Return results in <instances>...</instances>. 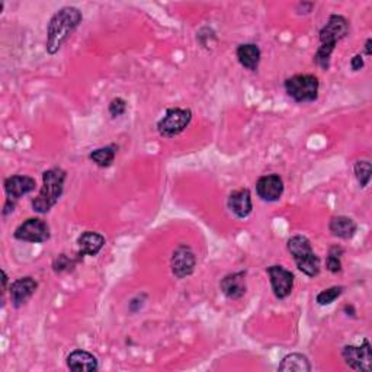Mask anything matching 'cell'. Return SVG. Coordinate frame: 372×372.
Segmentation results:
<instances>
[{
  "mask_svg": "<svg viewBox=\"0 0 372 372\" xmlns=\"http://www.w3.org/2000/svg\"><path fill=\"white\" fill-rule=\"evenodd\" d=\"M83 22V13L74 6H64L51 17L47 26V52L57 54Z\"/></svg>",
  "mask_w": 372,
  "mask_h": 372,
  "instance_id": "obj_1",
  "label": "cell"
},
{
  "mask_svg": "<svg viewBox=\"0 0 372 372\" xmlns=\"http://www.w3.org/2000/svg\"><path fill=\"white\" fill-rule=\"evenodd\" d=\"M349 21L342 15H330L326 25L320 30L318 39H320V47L314 54V61L323 70L330 69V59L339 41L349 34Z\"/></svg>",
  "mask_w": 372,
  "mask_h": 372,
  "instance_id": "obj_2",
  "label": "cell"
},
{
  "mask_svg": "<svg viewBox=\"0 0 372 372\" xmlns=\"http://www.w3.org/2000/svg\"><path fill=\"white\" fill-rule=\"evenodd\" d=\"M68 172L61 167H51L43 174L41 191L32 199V209L38 214H47L60 201L64 192Z\"/></svg>",
  "mask_w": 372,
  "mask_h": 372,
  "instance_id": "obj_3",
  "label": "cell"
},
{
  "mask_svg": "<svg viewBox=\"0 0 372 372\" xmlns=\"http://www.w3.org/2000/svg\"><path fill=\"white\" fill-rule=\"evenodd\" d=\"M287 249L289 251V255L294 259L297 268L309 278H316L320 273L322 265L320 259L314 254L311 242L305 236H294L291 237Z\"/></svg>",
  "mask_w": 372,
  "mask_h": 372,
  "instance_id": "obj_4",
  "label": "cell"
},
{
  "mask_svg": "<svg viewBox=\"0 0 372 372\" xmlns=\"http://www.w3.org/2000/svg\"><path fill=\"white\" fill-rule=\"evenodd\" d=\"M287 95L297 103H310L318 98L320 82L314 74H296L284 82Z\"/></svg>",
  "mask_w": 372,
  "mask_h": 372,
  "instance_id": "obj_5",
  "label": "cell"
},
{
  "mask_svg": "<svg viewBox=\"0 0 372 372\" xmlns=\"http://www.w3.org/2000/svg\"><path fill=\"white\" fill-rule=\"evenodd\" d=\"M192 121V111L188 108H169L158 119L157 131L165 138H174L189 127Z\"/></svg>",
  "mask_w": 372,
  "mask_h": 372,
  "instance_id": "obj_6",
  "label": "cell"
},
{
  "mask_svg": "<svg viewBox=\"0 0 372 372\" xmlns=\"http://www.w3.org/2000/svg\"><path fill=\"white\" fill-rule=\"evenodd\" d=\"M13 237L19 242L41 245L50 240L51 230H50V225L44 220L28 218L21 225H18V229L15 230V233H13Z\"/></svg>",
  "mask_w": 372,
  "mask_h": 372,
  "instance_id": "obj_7",
  "label": "cell"
},
{
  "mask_svg": "<svg viewBox=\"0 0 372 372\" xmlns=\"http://www.w3.org/2000/svg\"><path fill=\"white\" fill-rule=\"evenodd\" d=\"M342 358L344 364L353 371L369 372L372 369V348L368 339H364L361 347H355V344L343 347Z\"/></svg>",
  "mask_w": 372,
  "mask_h": 372,
  "instance_id": "obj_8",
  "label": "cell"
},
{
  "mask_svg": "<svg viewBox=\"0 0 372 372\" xmlns=\"http://www.w3.org/2000/svg\"><path fill=\"white\" fill-rule=\"evenodd\" d=\"M196 268V256L188 245H179L170 258V269L178 279L191 276Z\"/></svg>",
  "mask_w": 372,
  "mask_h": 372,
  "instance_id": "obj_9",
  "label": "cell"
},
{
  "mask_svg": "<svg viewBox=\"0 0 372 372\" xmlns=\"http://www.w3.org/2000/svg\"><path fill=\"white\" fill-rule=\"evenodd\" d=\"M272 292L278 300H285L291 296L292 289H294V281L296 276L291 271L285 269L281 265H273L267 269Z\"/></svg>",
  "mask_w": 372,
  "mask_h": 372,
  "instance_id": "obj_10",
  "label": "cell"
},
{
  "mask_svg": "<svg viewBox=\"0 0 372 372\" xmlns=\"http://www.w3.org/2000/svg\"><path fill=\"white\" fill-rule=\"evenodd\" d=\"M285 186L282 178L272 174L260 176L256 182V194L265 203H276L284 195Z\"/></svg>",
  "mask_w": 372,
  "mask_h": 372,
  "instance_id": "obj_11",
  "label": "cell"
},
{
  "mask_svg": "<svg viewBox=\"0 0 372 372\" xmlns=\"http://www.w3.org/2000/svg\"><path fill=\"white\" fill-rule=\"evenodd\" d=\"M38 288V282L32 276H22L10 285V301L15 309H21L28 302Z\"/></svg>",
  "mask_w": 372,
  "mask_h": 372,
  "instance_id": "obj_12",
  "label": "cell"
},
{
  "mask_svg": "<svg viewBox=\"0 0 372 372\" xmlns=\"http://www.w3.org/2000/svg\"><path fill=\"white\" fill-rule=\"evenodd\" d=\"M5 194L6 199H10V201H19V199L25 195H30L37 189V180L31 176H25V175H15L10 176L5 180Z\"/></svg>",
  "mask_w": 372,
  "mask_h": 372,
  "instance_id": "obj_13",
  "label": "cell"
},
{
  "mask_svg": "<svg viewBox=\"0 0 372 372\" xmlns=\"http://www.w3.org/2000/svg\"><path fill=\"white\" fill-rule=\"evenodd\" d=\"M246 275V271L225 275L220 282V289L223 294L229 300H240L242 297H245L247 291Z\"/></svg>",
  "mask_w": 372,
  "mask_h": 372,
  "instance_id": "obj_14",
  "label": "cell"
},
{
  "mask_svg": "<svg viewBox=\"0 0 372 372\" xmlns=\"http://www.w3.org/2000/svg\"><path fill=\"white\" fill-rule=\"evenodd\" d=\"M227 207L237 218H247L254 211V203H251V194L247 188L233 191L229 195Z\"/></svg>",
  "mask_w": 372,
  "mask_h": 372,
  "instance_id": "obj_15",
  "label": "cell"
},
{
  "mask_svg": "<svg viewBox=\"0 0 372 372\" xmlns=\"http://www.w3.org/2000/svg\"><path fill=\"white\" fill-rule=\"evenodd\" d=\"M68 368L74 372H95L99 369V361L98 358L83 349H76L73 351L68 360H65Z\"/></svg>",
  "mask_w": 372,
  "mask_h": 372,
  "instance_id": "obj_16",
  "label": "cell"
},
{
  "mask_svg": "<svg viewBox=\"0 0 372 372\" xmlns=\"http://www.w3.org/2000/svg\"><path fill=\"white\" fill-rule=\"evenodd\" d=\"M236 56L238 63H240L242 68H245L246 70L256 72L259 69V64L262 60V51L259 45L254 43L240 44L236 50Z\"/></svg>",
  "mask_w": 372,
  "mask_h": 372,
  "instance_id": "obj_17",
  "label": "cell"
},
{
  "mask_svg": "<svg viewBox=\"0 0 372 372\" xmlns=\"http://www.w3.org/2000/svg\"><path fill=\"white\" fill-rule=\"evenodd\" d=\"M105 246V237L96 231H85L77 237L79 254L82 256H96Z\"/></svg>",
  "mask_w": 372,
  "mask_h": 372,
  "instance_id": "obj_18",
  "label": "cell"
},
{
  "mask_svg": "<svg viewBox=\"0 0 372 372\" xmlns=\"http://www.w3.org/2000/svg\"><path fill=\"white\" fill-rule=\"evenodd\" d=\"M329 230L335 237L342 238V240H351L356 234L358 225L352 218L347 216H336L330 218Z\"/></svg>",
  "mask_w": 372,
  "mask_h": 372,
  "instance_id": "obj_19",
  "label": "cell"
},
{
  "mask_svg": "<svg viewBox=\"0 0 372 372\" xmlns=\"http://www.w3.org/2000/svg\"><path fill=\"white\" fill-rule=\"evenodd\" d=\"M281 372H310L311 364L309 358L302 353H289L281 361L278 366Z\"/></svg>",
  "mask_w": 372,
  "mask_h": 372,
  "instance_id": "obj_20",
  "label": "cell"
},
{
  "mask_svg": "<svg viewBox=\"0 0 372 372\" xmlns=\"http://www.w3.org/2000/svg\"><path fill=\"white\" fill-rule=\"evenodd\" d=\"M116 152H118L116 145H114V144L105 145V147H99V149H95L93 152H90L89 161L95 163L101 169H106V167L112 166Z\"/></svg>",
  "mask_w": 372,
  "mask_h": 372,
  "instance_id": "obj_21",
  "label": "cell"
},
{
  "mask_svg": "<svg viewBox=\"0 0 372 372\" xmlns=\"http://www.w3.org/2000/svg\"><path fill=\"white\" fill-rule=\"evenodd\" d=\"M344 249L340 246H331L327 251L326 258V269L331 273H339L342 271V256Z\"/></svg>",
  "mask_w": 372,
  "mask_h": 372,
  "instance_id": "obj_22",
  "label": "cell"
},
{
  "mask_svg": "<svg viewBox=\"0 0 372 372\" xmlns=\"http://www.w3.org/2000/svg\"><path fill=\"white\" fill-rule=\"evenodd\" d=\"M355 172V178L360 183L361 188H366L371 182V174H372V167L369 161H358L353 166Z\"/></svg>",
  "mask_w": 372,
  "mask_h": 372,
  "instance_id": "obj_23",
  "label": "cell"
},
{
  "mask_svg": "<svg viewBox=\"0 0 372 372\" xmlns=\"http://www.w3.org/2000/svg\"><path fill=\"white\" fill-rule=\"evenodd\" d=\"M344 291V287H330L322 292H318L317 297H316V302L318 305H322V307H324V305H330L333 304Z\"/></svg>",
  "mask_w": 372,
  "mask_h": 372,
  "instance_id": "obj_24",
  "label": "cell"
},
{
  "mask_svg": "<svg viewBox=\"0 0 372 372\" xmlns=\"http://www.w3.org/2000/svg\"><path fill=\"white\" fill-rule=\"evenodd\" d=\"M77 260L68 256V255H60L54 263H52V269H54L56 273H63V272H69L76 267Z\"/></svg>",
  "mask_w": 372,
  "mask_h": 372,
  "instance_id": "obj_25",
  "label": "cell"
},
{
  "mask_svg": "<svg viewBox=\"0 0 372 372\" xmlns=\"http://www.w3.org/2000/svg\"><path fill=\"white\" fill-rule=\"evenodd\" d=\"M127 108H128V103L125 99L114 98L108 106V111H110V115L112 118H119L127 112Z\"/></svg>",
  "mask_w": 372,
  "mask_h": 372,
  "instance_id": "obj_26",
  "label": "cell"
},
{
  "mask_svg": "<svg viewBox=\"0 0 372 372\" xmlns=\"http://www.w3.org/2000/svg\"><path fill=\"white\" fill-rule=\"evenodd\" d=\"M145 302V296H137L136 298H132L130 302H128V310L131 313H137L143 309V305Z\"/></svg>",
  "mask_w": 372,
  "mask_h": 372,
  "instance_id": "obj_27",
  "label": "cell"
},
{
  "mask_svg": "<svg viewBox=\"0 0 372 372\" xmlns=\"http://www.w3.org/2000/svg\"><path fill=\"white\" fill-rule=\"evenodd\" d=\"M364 65H365V63H364V57L361 54H356V56L352 57V60H351V69H352V72H360V70H362Z\"/></svg>",
  "mask_w": 372,
  "mask_h": 372,
  "instance_id": "obj_28",
  "label": "cell"
},
{
  "mask_svg": "<svg viewBox=\"0 0 372 372\" xmlns=\"http://www.w3.org/2000/svg\"><path fill=\"white\" fill-rule=\"evenodd\" d=\"M313 8H314V3H311V2H300L297 5L296 10H297L298 15H309V13H311Z\"/></svg>",
  "mask_w": 372,
  "mask_h": 372,
  "instance_id": "obj_29",
  "label": "cell"
},
{
  "mask_svg": "<svg viewBox=\"0 0 372 372\" xmlns=\"http://www.w3.org/2000/svg\"><path fill=\"white\" fill-rule=\"evenodd\" d=\"M15 207H17V203L15 201H10V199H6L5 207H3V217H6L8 214H10V212H13Z\"/></svg>",
  "mask_w": 372,
  "mask_h": 372,
  "instance_id": "obj_30",
  "label": "cell"
},
{
  "mask_svg": "<svg viewBox=\"0 0 372 372\" xmlns=\"http://www.w3.org/2000/svg\"><path fill=\"white\" fill-rule=\"evenodd\" d=\"M365 56H372V39L368 38L366 39V44H365Z\"/></svg>",
  "mask_w": 372,
  "mask_h": 372,
  "instance_id": "obj_31",
  "label": "cell"
},
{
  "mask_svg": "<svg viewBox=\"0 0 372 372\" xmlns=\"http://www.w3.org/2000/svg\"><path fill=\"white\" fill-rule=\"evenodd\" d=\"M8 275H6V272L5 271H2V282H3V294H5V292H6V285H8Z\"/></svg>",
  "mask_w": 372,
  "mask_h": 372,
  "instance_id": "obj_32",
  "label": "cell"
}]
</instances>
